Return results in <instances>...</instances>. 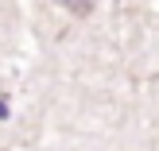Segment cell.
<instances>
[{
    "label": "cell",
    "mask_w": 159,
    "mask_h": 151,
    "mask_svg": "<svg viewBox=\"0 0 159 151\" xmlns=\"http://www.w3.org/2000/svg\"><path fill=\"white\" fill-rule=\"evenodd\" d=\"M62 8H66V12H74V16H89L93 12V4H97V0H58Z\"/></svg>",
    "instance_id": "cell-1"
}]
</instances>
